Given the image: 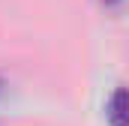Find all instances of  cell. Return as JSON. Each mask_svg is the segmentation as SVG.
<instances>
[{"mask_svg":"<svg viewBox=\"0 0 129 126\" xmlns=\"http://www.w3.org/2000/svg\"><path fill=\"white\" fill-rule=\"evenodd\" d=\"M105 117L111 126H126V90L123 87H114V93L108 99V108H105Z\"/></svg>","mask_w":129,"mask_h":126,"instance_id":"1","label":"cell"},{"mask_svg":"<svg viewBox=\"0 0 129 126\" xmlns=\"http://www.w3.org/2000/svg\"><path fill=\"white\" fill-rule=\"evenodd\" d=\"M102 3H105V6H114V3H120V0H102Z\"/></svg>","mask_w":129,"mask_h":126,"instance_id":"2","label":"cell"},{"mask_svg":"<svg viewBox=\"0 0 129 126\" xmlns=\"http://www.w3.org/2000/svg\"><path fill=\"white\" fill-rule=\"evenodd\" d=\"M3 87H6V81H3V78H0V96H3Z\"/></svg>","mask_w":129,"mask_h":126,"instance_id":"3","label":"cell"}]
</instances>
